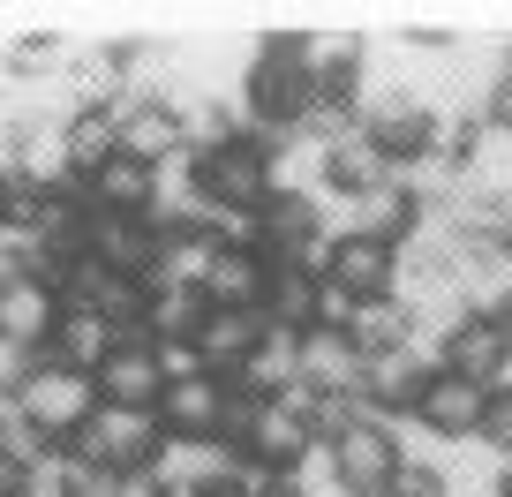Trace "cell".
<instances>
[{
  "label": "cell",
  "mask_w": 512,
  "mask_h": 497,
  "mask_svg": "<svg viewBox=\"0 0 512 497\" xmlns=\"http://www.w3.org/2000/svg\"><path fill=\"white\" fill-rule=\"evenodd\" d=\"M400 430L407 422L400 415H354L339 437H324V460H332V475H339V490L347 497H384L392 490V475H400Z\"/></svg>",
  "instance_id": "obj_1"
},
{
  "label": "cell",
  "mask_w": 512,
  "mask_h": 497,
  "mask_svg": "<svg viewBox=\"0 0 512 497\" xmlns=\"http://www.w3.org/2000/svg\"><path fill=\"white\" fill-rule=\"evenodd\" d=\"M16 407H23V422H31L46 445H76L83 422L98 415V377H83V369H61L53 354H38V369L16 385Z\"/></svg>",
  "instance_id": "obj_2"
},
{
  "label": "cell",
  "mask_w": 512,
  "mask_h": 497,
  "mask_svg": "<svg viewBox=\"0 0 512 497\" xmlns=\"http://www.w3.org/2000/svg\"><path fill=\"white\" fill-rule=\"evenodd\" d=\"M196 189H204L211 211H264L279 196L272 144H264V136H234V144H219V151H196Z\"/></svg>",
  "instance_id": "obj_3"
},
{
  "label": "cell",
  "mask_w": 512,
  "mask_h": 497,
  "mask_svg": "<svg viewBox=\"0 0 512 497\" xmlns=\"http://www.w3.org/2000/svg\"><path fill=\"white\" fill-rule=\"evenodd\" d=\"M159 445H166V437H159V415H144V407H106V400H98V415L83 422V437H76L68 452H76L91 475L113 482V475L151 467V460H159Z\"/></svg>",
  "instance_id": "obj_4"
},
{
  "label": "cell",
  "mask_w": 512,
  "mask_h": 497,
  "mask_svg": "<svg viewBox=\"0 0 512 497\" xmlns=\"http://www.w3.org/2000/svg\"><path fill=\"white\" fill-rule=\"evenodd\" d=\"M241 452H249V460H264V467H279V475H294V467L317 452L309 385H294V392H279V400L256 407V422H249V437H241Z\"/></svg>",
  "instance_id": "obj_5"
},
{
  "label": "cell",
  "mask_w": 512,
  "mask_h": 497,
  "mask_svg": "<svg viewBox=\"0 0 512 497\" xmlns=\"http://www.w3.org/2000/svg\"><path fill=\"white\" fill-rule=\"evenodd\" d=\"M482 407H490V392H482V385L437 369L430 385H422V400L407 407V422H415L430 445H467V437H482Z\"/></svg>",
  "instance_id": "obj_6"
},
{
  "label": "cell",
  "mask_w": 512,
  "mask_h": 497,
  "mask_svg": "<svg viewBox=\"0 0 512 497\" xmlns=\"http://www.w3.org/2000/svg\"><path fill=\"white\" fill-rule=\"evenodd\" d=\"M324 287H339L347 302H392V287H400V241L339 234L332 264H324Z\"/></svg>",
  "instance_id": "obj_7"
},
{
  "label": "cell",
  "mask_w": 512,
  "mask_h": 497,
  "mask_svg": "<svg viewBox=\"0 0 512 497\" xmlns=\"http://www.w3.org/2000/svg\"><path fill=\"white\" fill-rule=\"evenodd\" d=\"M113 121H121V151L144 166H174L189 151V113L174 98H113Z\"/></svg>",
  "instance_id": "obj_8"
},
{
  "label": "cell",
  "mask_w": 512,
  "mask_h": 497,
  "mask_svg": "<svg viewBox=\"0 0 512 497\" xmlns=\"http://www.w3.org/2000/svg\"><path fill=\"white\" fill-rule=\"evenodd\" d=\"M437 362H445L452 377H467V385L497 392L512 377V324L505 317H460L445 332V354H437Z\"/></svg>",
  "instance_id": "obj_9"
},
{
  "label": "cell",
  "mask_w": 512,
  "mask_h": 497,
  "mask_svg": "<svg viewBox=\"0 0 512 497\" xmlns=\"http://www.w3.org/2000/svg\"><path fill=\"white\" fill-rule=\"evenodd\" d=\"M159 392H166L159 339H151V332H121V347H113L106 369H98V400H106V407H144V415H159Z\"/></svg>",
  "instance_id": "obj_10"
},
{
  "label": "cell",
  "mask_w": 512,
  "mask_h": 497,
  "mask_svg": "<svg viewBox=\"0 0 512 497\" xmlns=\"http://www.w3.org/2000/svg\"><path fill=\"white\" fill-rule=\"evenodd\" d=\"M219 430H226V377H181L159 392L166 445H219Z\"/></svg>",
  "instance_id": "obj_11"
},
{
  "label": "cell",
  "mask_w": 512,
  "mask_h": 497,
  "mask_svg": "<svg viewBox=\"0 0 512 497\" xmlns=\"http://www.w3.org/2000/svg\"><path fill=\"white\" fill-rule=\"evenodd\" d=\"M76 196L98 211V219H151V204H159V166L144 159H106L91 181H76Z\"/></svg>",
  "instance_id": "obj_12"
},
{
  "label": "cell",
  "mask_w": 512,
  "mask_h": 497,
  "mask_svg": "<svg viewBox=\"0 0 512 497\" xmlns=\"http://www.w3.org/2000/svg\"><path fill=\"white\" fill-rule=\"evenodd\" d=\"M53 324H61V287H46L38 272H23V279H8V287H0V339H8V347L46 354Z\"/></svg>",
  "instance_id": "obj_13"
},
{
  "label": "cell",
  "mask_w": 512,
  "mask_h": 497,
  "mask_svg": "<svg viewBox=\"0 0 512 497\" xmlns=\"http://www.w3.org/2000/svg\"><path fill=\"white\" fill-rule=\"evenodd\" d=\"M264 332H272V317H264V309H204V324H196L204 369H211V377H234V369L264 347Z\"/></svg>",
  "instance_id": "obj_14"
},
{
  "label": "cell",
  "mask_w": 512,
  "mask_h": 497,
  "mask_svg": "<svg viewBox=\"0 0 512 497\" xmlns=\"http://www.w3.org/2000/svg\"><path fill=\"white\" fill-rule=\"evenodd\" d=\"M264 294H272V257H264V249H219V241H211L204 302L211 309H264Z\"/></svg>",
  "instance_id": "obj_15"
},
{
  "label": "cell",
  "mask_w": 512,
  "mask_h": 497,
  "mask_svg": "<svg viewBox=\"0 0 512 497\" xmlns=\"http://www.w3.org/2000/svg\"><path fill=\"white\" fill-rule=\"evenodd\" d=\"M113 347H121V324H106L98 309H83V302H61V324H53V339H46V354H53L61 369L98 377Z\"/></svg>",
  "instance_id": "obj_16"
},
{
  "label": "cell",
  "mask_w": 512,
  "mask_h": 497,
  "mask_svg": "<svg viewBox=\"0 0 512 497\" xmlns=\"http://www.w3.org/2000/svg\"><path fill=\"white\" fill-rule=\"evenodd\" d=\"M226 385L249 392V400H279V392H294V385H302V332H279V324H272L264 347H256Z\"/></svg>",
  "instance_id": "obj_17"
},
{
  "label": "cell",
  "mask_w": 512,
  "mask_h": 497,
  "mask_svg": "<svg viewBox=\"0 0 512 497\" xmlns=\"http://www.w3.org/2000/svg\"><path fill=\"white\" fill-rule=\"evenodd\" d=\"M98 219V211H91ZM166 234L151 219H98L91 226V257L106 264V272H128V279H151V264H159Z\"/></svg>",
  "instance_id": "obj_18"
},
{
  "label": "cell",
  "mask_w": 512,
  "mask_h": 497,
  "mask_svg": "<svg viewBox=\"0 0 512 497\" xmlns=\"http://www.w3.org/2000/svg\"><path fill=\"white\" fill-rule=\"evenodd\" d=\"M302 385L362 400V354H354L339 332H302Z\"/></svg>",
  "instance_id": "obj_19"
},
{
  "label": "cell",
  "mask_w": 512,
  "mask_h": 497,
  "mask_svg": "<svg viewBox=\"0 0 512 497\" xmlns=\"http://www.w3.org/2000/svg\"><path fill=\"white\" fill-rule=\"evenodd\" d=\"M68 144V166H76V181H91L106 159H121V121H113V106H83L76 121L61 129Z\"/></svg>",
  "instance_id": "obj_20"
},
{
  "label": "cell",
  "mask_w": 512,
  "mask_h": 497,
  "mask_svg": "<svg viewBox=\"0 0 512 497\" xmlns=\"http://www.w3.org/2000/svg\"><path fill=\"white\" fill-rule=\"evenodd\" d=\"M339 339H347V347L369 362V354L407 347V339H415V324H407L400 302H354V317H347V332H339Z\"/></svg>",
  "instance_id": "obj_21"
},
{
  "label": "cell",
  "mask_w": 512,
  "mask_h": 497,
  "mask_svg": "<svg viewBox=\"0 0 512 497\" xmlns=\"http://www.w3.org/2000/svg\"><path fill=\"white\" fill-rule=\"evenodd\" d=\"M317 294H324V279H309V272H279V264H272L264 317H272L279 332H317Z\"/></svg>",
  "instance_id": "obj_22"
},
{
  "label": "cell",
  "mask_w": 512,
  "mask_h": 497,
  "mask_svg": "<svg viewBox=\"0 0 512 497\" xmlns=\"http://www.w3.org/2000/svg\"><path fill=\"white\" fill-rule=\"evenodd\" d=\"M204 294L196 287H151V317H144V332L151 339H196V324H204Z\"/></svg>",
  "instance_id": "obj_23"
},
{
  "label": "cell",
  "mask_w": 512,
  "mask_h": 497,
  "mask_svg": "<svg viewBox=\"0 0 512 497\" xmlns=\"http://www.w3.org/2000/svg\"><path fill=\"white\" fill-rule=\"evenodd\" d=\"M482 445H490L497 460L512 467V385H497V392H490V407H482Z\"/></svg>",
  "instance_id": "obj_24"
},
{
  "label": "cell",
  "mask_w": 512,
  "mask_h": 497,
  "mask_svg": "<svg viewBox=\"0 0 512 497\" xmlns=\"http://www.w3.org/2000/svg\"><path fill=\"white\" fill-rule=\"evenodd\" d=\"M159 369H166V385H181V377H211L196 339H159Z\"/></svg>",
  "instance_id": "obj_25"
},
{
  "label": "cell",
  "mask_w": 512,
  "mask_h": 497,
  "mask_svg": "<svg viewBox=\"0 0 512 497\" xmlns=\"http://www.w3.org/2000/svg\"><path fill=\"white\" fill-rule=\"evenodd\" d=\"M31 369H38V354H31V347H8V339H0V392H16Z\"/></svg>",
  "instance_id": "obj_26"
},
{
  "label": "cell",
  "mask_w": 512,
  "mask_h": 497,
  "mask_svg": "<svg viewBox=\"0 0 512 497\" xmlns=\"http://www.w3.org/2000/svg\"><path fill=\"white\" fill-rule=\"evenodd\" d=\"M106 497H166V482L151 475V467H136V475H113V482H106Z\"/></svg>",
  "instance_id": "obj_27"
},
{
  "label": "cell",
  "mask_w": 512,
  "mask_h": 497,
  "mask_svg": "<svg viewBox=\"0 0 512 497\" xmlns=\"http://www.w3.org/2000/svg\"><path fill=\"white\" fill-rule=\"evenodd\" d=\"M23 490H31V467L16 452H0V497H23Z\"/></svg>",
  "instance_id": "obj_28"
},
{
  "label": "cell",
  "mask_w": 512,
  "mask_h": 497,
  "mask_svg": "<svg viewBox=\"0 0 512 497\" xmlns=\"http://www.w3.org/2000/svg\"><path fill=\"white\" fill-rule=\"evenodd\" d=\"M272 497H302V490H294V482H287V475H279V490H272Z\"/></svg>",
  "instance_id": "obj_29"
},
{
  "label": "cell",
  "mask_w": 512,
  "mask_h": 497,
  "mask_svg": "<svg viewBox=\"0 0 512 497\" xmlns=\"http://www.w3.org/2000/svg\"><path fill=\"white\" fill-rule=\"evenodd\" d=\"M83 497H106V482H91V490H83Z\"/></svg>",
  "instance_id": "obj_30"
},
{
  "label": "cell",
  "mask_w": 512,
  "mask_h": 497,
  "mask_svg": "<svg viewBox=\"0 0 512 497\" xmlns=\"http://www.w3.org/2000/svg\"><path fill=\"white\" fill-rule=\"evenodd\" d=\"M505 257H512V226H505Z\"/></svg>",
  "instance_id": "obj_31"
},
{
  "label": "cell",
  "mask_w": 512,
  "mask_h": 497,
  "mask_svg": "<svg viewBox=\"0 0 512 497\" xmlns=\"http://www.w3.org/2000/svg\"><path fill=\"white\" fill-rule=\"evenodd\" d=\"M505 497H512V467H505Z\"/></svg>",
  "instance_id": "obj_32"
},
{
  "label": "cell",
  "mask_w": 512,
  "mask_h": 497,
  "mask_svg": "<svg viewBox=\"0 0 512 497\" xmlns=\"http://www.w3.org/2000/svg\"><path fill=\"white\" fill-rule=\"evenodd\" d=\"M505 324H512V317H505Z\"/></svg>",
  "instance_id": "obj_33"
}]
</instances>
